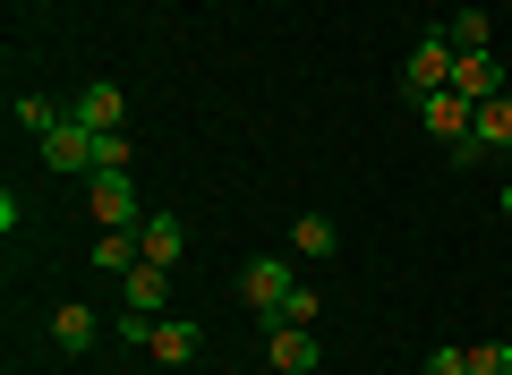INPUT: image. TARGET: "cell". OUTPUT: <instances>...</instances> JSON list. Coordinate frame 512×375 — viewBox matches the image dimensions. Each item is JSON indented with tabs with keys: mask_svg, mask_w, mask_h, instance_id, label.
<instances>
[{
	"mask_svg": "<svg viewBox=\"0 0 512 375\" xmlns=\"http://www.w3.org/2000/svg\"><path fill=\"white\" fill-rule=\"evenodd\" d=\"M470 94H453V86H444V94H427V103H419V120H427V137H436L444 145V154H453V145H470Z\"/></svg>",
	"mask_w": 512,
	"mask_h": 375,
	"instance_id": "5b68a950",
	"label": "cell"
},
{
	"mask_svg": "<svg viewBox=\"0 0 512 375\" xmlns=\"http://www.w3.org/2000/svg\"><path fill=\"white\" fill-rule=\"evenodd\" d=\"M120 307L128 316H163L171 307V265H128L120 273Z\"/></svg>",
	"mask_w": 512,
	"mask_h": 375,
	"instance_id": "52a82bcc",
	"label": "cell"
},
{
	"mask_svg": "<svg viewBox=\"0 0 512 375\" xmlns=\"http://www.w3.org/2000/svg\"><path fill=\"white\" fill-rule=\"evenodd\" d=\"M265 358H274V375H316V333L308 324H274V333H265Z\"/></svg>",
	"mask_w": 512,
	"mask_h": 375,
	"instance_id": "9c48e42d",
	"label": "cell"
},
{
	"mask_svg": "<svg viewBox=\"0 0 512 375\" xmlns=\"http://www.w3.org/2000/svg\"><path fill=\"white\" fill-rule=\"evenodd\" d=\"M128 154H137V145H128V128H111V137H94V171H128Z\"/></svg>",
	"mask_w": 512,
	"mask_h": 375,
	"instance_id": "ac0fdd59",
	"label": "cell"
},
{
	"mask_svg": "<svg viewBox=\"0 0 512 375\" xmlns=\"http://www.w3.org/2000/svg\"><path fill=\"white\" fill-rule=\"evenodd\" d=\"M86 197H94V214H103V231H137V222H146L128 171H86Z\"/></svg>",
	"mask_w": 512,
	"mask_h": 375,
	"instance_id": "3957f363",
	"label": "cell"
},
{
	"mask_svg": "<svg viewBox=\"0 0 512 375\" xmlns=\"http://www.w3.org/2000/svg\"><path fill=\"white\" fill-rule=\"evenodd\" d=\"M86 265H103V273H128V265H146V248H137V231H103Z\"/></svg>",
	"mask_w": 512,
	"mask_h": 375,
	"instance_id": "9a60e30c",
	"label": "cell"
},
{
	"mask_svg": "<svg viewBox=\"0 0 512 375\" xmlns=\"http://www.w3.org/2000/svg\"><path fill=\"white\" fill-rule=\"evenodd\" d=\"M9 120H18L26 137L43 145V137H52V128H60V120H69V111H52V103H43V94H18V111H9Z\"/></svg>",
	"mask_w": 512,
	"mask_h": 375,
	"instance_id": "2e32d148",
	"label": "cell"
},
{
	"mask_svg": "<svg viewBox=\"0 0 512 375\" xmlns=\"http://www.w3.org/2000/svg\"><path fill=\"white\" fill-rule=\"evenodd\" d=\"M43 171H60V179H77V171H94V128H77V120H60L52 137H43Z\"/></svg>",
	"mask_w": 512,
	"mask_h": 375,
	"instance_id": "ba28073f",
	"label": "cell"
},
{
	"mask_svg": "<svg viewBox=\"0 0 512 375\" xmlns=\"http://www.w3.org/2000/svg\"><path fill=\"white\" fill-rule=\"evenodd\" d=\"M291 256H248V273H239V299L256 307L265 324H282V307H291Z\"/></svg>",
	"mask_w": 512,
	"mask_h": 375,
	"instance_id": "7a4b0ae2",
	"label": "cell"
},
{
	"mask_svg": "<svg viewBox=\"0 0 512 375\" xmlns=\"http://www.w3.org/2000/svg\"><path fill=\"white\" fill-rule=\"evenodd\" d=\"M197 341H205L197 324H180V316H163V324H154V341H146V350L163 358V367H188V358H197Z\"/></svg>",
	"mask_w": 512,
	"mask_h": 375,
	"instance_id": "4fadbf2b",
	"label": "cell"
},
{
	"mask_svg": "<svg viewBox=\"0 0 512 375\" xmlns=\"http://www.w3.org/2000/svg\"><path fill=\"white\" fill-rule=\"evenodd\" d=\"M470 375H512V341H478V350H470Z\"/></svg>",
	"mask_w": 512,
	"mask_h": 375,
	"instance_id": "d6986e66",
	"label": "cell"
},
{
	"mask_svg": "<svg viewBox=\"0 0 512 375\" xmlns=\"http://www.w3.org/2000/svg\"><path fill=\"white\" fill-rule=\"evenodd\" d=\"M453 94H470V103L512 94V86H504V60H495V52H461V60H453Z\"/></svg>",
	"mask_w": 512,
	"mask_h": 375,
	"instance_id": "8fae6325",
	"label": "cell"
},
{
	"mask_svg": "<svg viewBox=\"0 0 512 375\" xmlns=\"http://www.w3.org/2000/svg\"><path fill=\"white\" fill-rule=\"evenodd\" d=\"M333 239H342V231H333V214H299L291 248H299V256H333Z\"/></svg>",
	"mask_w": 512,
	"mask_h": 375,
	"instance_id": "e0dca14e",
	"label": "cell"
},
{
	"mask_svg": "<svg viewBox=\"0 0 512 375\" xmlns=\"http://www.w3.org/2000/svg\"><path fill=\"white\" fill-rule=\"evenodd\" d=\"M316 316H325V290L299 282V290H291V307H282V324H316Z\"/></svg>",
	"mask_w": 512,
	"mask_h": 375,
	"instance_id": "ffe728a7",
	"label": "cell"
},
{
	"mask_svg": "<svg viewBox=\"0 0 512 375\" xmlns=\"http://www.w3.org/2000/svg\"><path fill=\"white\" fill-rule=\"evenodd\" d=\"M69 120L94 128V137H111V128L128 120V94L111 86V77H86V86H77V103H69Z\"/></svg>",
	"mask_w": 512,
	"mask_h": 375,
	"instance_id": "277c9868",
	"label": "cell"
},
{
	"mask_svg": "<svg viewBox=\"0 0 512 375\" xmlns=\"http://www.w3.org/2000/svg\"><path fill=\"white\" fill-rule=\"evenodd\" d=\"M94 341H103V316H94V307H77V299L52 307V350H60V358H86Z\"/></svg>",
	"mask_w": 512,
	"mask_h": 375,
	"instance_id": "30bf717a",
	"label": "cell"
},
{
	"mask_svg": "<svg viewBox=\"0 0 512 375\" xmlns=\"http://www.w3.org/2000/svg\"><path fill=\"white\" fill-rule=\"evenodd\" d=\"M427 375H470V350H461V341H436V350H427Z\"/></svg>",
	"mask_w": 512,
	"mask_h": 375,
	"instance_id": "44dd1931",
	"label": "cell"
},
{
	"mask_svg": "<svg viewBox=\"0 0 512 375\" xmlns=\"http://www.w3.org/2000/svg\"><path fill=\"white\" fill-rule=\"evenodd\" d=\"M470 137H478V154H512V94H487L470 111Z\"/></svg>",
	"mask_w": 512,
	"mask_h": 375,
	"instance_id": "7c38bea8",
	"label": "cell"
},
{
	"mask_svg": "<svg viewBox=\"0 0 512 375\" xmlns=\"http://www.w3.org/2000/svg\"><path fill=\"white\" fill-rule=\"evenodd\" d=\"M444 35H453V52H487V43H495V18H487V9H453Z\"/></svg>",
	"mask_w": 512,
	"mask_h": 375,
	"instance_id": "5bb4252c",
	"label": "cell"
},
{
	"mask_svg": "<svg viewBox=\"0 0 512 375\" xmlns=\"http://www.w3.org/2000/svg\"><path fill=\"white\" fill-rule=\"evenodd\" d=\"M453 35H444V26H427V35L419 43H410V60H402V94H410V103H427V94H444V86H453Z\"/></svg>",
	"mask_w": 512,
	"mask_h": 375,
	"instance_id": "6da1fadb",
	"label": "cell"
},
{
	"mask_svg": "<svg viewBox=\"0 0 512 375\" xmlns=\"http://www.w3.org/2000/svg\"><path fill=\"white\" fill-rule=\"evenodd\" d=\"M495 214H504V222H512V179H504V197H495Z\"/></svg>",
	"mask_w": 512,
	"mask_h": 375,
	"instance_id": "7402d4cb",
	"label": "cell"
},
{
	"mask_svg": "<svg viewBox=\"0 0 512 375\" xmlns=\"http://www.w3.org/2000/svg\"><path fill=\"white\" fill-rule=\"evenodd\" d=\"M137 248H146V265H180V256H188V214L154 205V214L137 222Z\"/></svg>",
	"mask_w": 512,
	"mask_h": 375,
	"instance_id": "8992f818",
	"label": "cell"
}]
</instances>
